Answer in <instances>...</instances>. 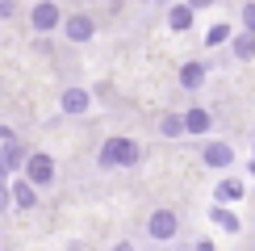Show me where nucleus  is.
Here are the masks:
<instances>
[{
    "instance_id": "f257e3e1",
    "label": "nucleus",
    "mask_w": 255,
    "mask_h": 251,
    "mask_svg": "<svg viewBox=\"0 0 255 251\" xmlns=\"http://www.w3.org/2000/svg\"><path fill=\"white\" fill-rule=\"evenodd\" d=\"M138 159V146L130 138H109L105 142V151H101V163L105 167H118V163H134Z\"/></svg>"
},
{
    "instance_id": "f03ea898",
    "label": "nucleus",
    "mask_w": 255,
    "mask_h": 251,
    "mask_svg": "<svg viewBox=\"0 0 255 251\" xmlns=\"http://www.w3.org/2000/svg\"><path fill=\"white\" fill-rule=\"evenodd\" d=\"M25 172H29L34 184H50V180H55V163H50V155H29Z\"/></svg>"
},
{
    "instance_id": "7ed1b4c3",
    "label": "nucleus",
    "mask_w": 255,
    "mask_h": 251,
    "mask_svg": "<svg viewBox=\"0 0 255 251\" xmlns=\"http://www.w3.org/2000/svg\"><path fill=\"white\" fill-rule=\"evenodd\" d=\"M151 235H155V239H172V235H176V214H172V209H155Z\"/></svg>"
},
{
    "instance_id": "20e7f679",
    "label": "nucleus",
    "mask_w": 255,
    "mask_h": 251,
    "mask_svg": "<svg viewBox=\"0 0 255 251\" xmlns=\"http://www.w3.org/2000/svg\"><path fill=\"white\" fill-rule=\"evenodd\" d=\"M55 25H59V8L50 4V0H46V4H38V8H34V29L46 34V29H55Z\"/></svg>"
},
{
    "instance_id": "39448f33",
    "label": "nucleus",
    "mask_w": 255,
    "mask_h": 251,
    "mask_svg": "<svg viewBox=\"0 0 255 251\" xmlns=\"http://www.w3.org/2000/svg\"><path fill=\"white\" fill-rule=\"evenodd\" d=\"M230 159H235V146H226V142H214V146L205 151V163H209V167H226Z\"/></svg>"
},
{
    "instance_id": "423d86ee",
    "label": "nucleus",
    "mask_w": 255,
    "mask_h": 251,
    "mask_svg": "<svg viewBox=\"0 0 255 251\" xmlns=\"http://www.w3.org/2000/svg\"><path fill=\"white\" fill-rule=\"evenodd\" d=\"M63 109H67V113H84V109H88V92H84V88H67V92H63Z\"/></svg>"
},
{
    "instance_id": "0eeeda50",
    "label": "nucleus",
    "mask_w": 255,
    "mask_h": 251,
    "mask_svg": "<svg viewBox=\"0 0 255 251\" xmlns=\"http://www.w3.org/2000/svg\"><path fill=\"white\" fill-rule=\"evenodd\" d=\"M88 34H92V21H88V17H71V21H67V38L84 42Z\"/></svg>"
},
{
    "instance_id": "6e6552de",
    "label": "nucleus",
    "mask_w": 255,
    "mask_h": 251,
    "mask_svg": "<svg viewBox=\"0 0 255 251\" xmlns=\"http://www.w3.org/2000/svg\"><path fill=\"white\" fill-rule=\"evenodd\" d=\"M184 126H188L193 134H205V130H209V113H205V109H188Z\"/></svg>"
},
{
    "instance_id": "1a4fd4ad",
    "label": "nucleus",
    "mask_w": 255,
    "mask_h": 251,
    "mask_svg": "<svg viewBox=\"0 0 255 251\" xmlns=\"http://www.w3.org/2000/svg\"><path fill=\"white\" fill-rule=\"evenodd\" d=\"M201 80H205V67H201V63H188V67L180 71V84H184V88H197Z\"/></svg>"
},
{
    "instance_id": "9d476101",
    "label": "nucleus",
    "mask_w": 255,
    "mask_h": 251,
    "mask_svg": "<svg viewBox=\"0 0 255 251\" xmlns=\"http://www.w3.org/2000/svg\"><path fill=\"white\" fill-rule=\"evenodd\" d=\"M13 201H17L21 209H34V184H29V180H21V184L13 188Z\"/></svg>"
},
{
    "instance_id": "9b49d317",
    "label": "nucleus",
    "mask_w": 255,
    "mask_h": 251,
    "mask_svg": "<svg viewBox=\"0 0 255 251\" xmlns=\"http://www.w3.org/2000/svg\"><path fill=\"white\" fill-rule=\"evenodd\" d=\"M235 55H239V59H251V55H255V34H239V38H235Z\"/></svg>"
},
{
    "instance_id": "f8f14e48",
    "label": "nucleus",
    "mask_w": 255,
    "mask_h": 251,
    "mask_svg": "<svg viewBox=\"0 0 255 251\" xmlns=\"http://www.w3.org/2000/svg\"><path fill=\"white\" fill-rule=\"evenodd\" d=\"M218 197H222V201H239V197H243V184H239V180H222V184H218Z\"/></svg>"
},
{
    "instance_id": "ddd939ff",
    "label": "nucleus",
    "mask_w": 255,
    "mask_h": 251,
    "mask_svg": "<svg viewBox=\"0 0 255 251\" xmlns=\"http://www.w3.org/2000/svg\"><path fill=\"white\" fill-rule=\"evenodd\" d=\"M193 25V8H172V29H188Z\"/></svg>"
},
{
    "instance_id": "4468645a",
    "label": "nucleus",
    "mask_w": 255,
    "mask_h": 251,
    "mask_svg": "<svg viewBox=\"0 0 255 251\" xmlns=\"http://www.w3.org/2000/svg\"><path fill=\"white\" fill-rule=\"evenodd\" d=\"M214 222H218V226H226V230H239V218L230 214V209H214Z\"/></svg>"
},
{
    "instance_id": "2eb2a0df",
    "label": "nucleus",
    "mask_w": 255,
    "mask_h": 251,
    "mask_svg": "<svg viewBox=\"0 0 255 251\" xmlns=\"http://www.w3.org/2000/svg\"><path fill=\"white\" fill-rule=\"evenodd\" d=\"M180 130H188V126H184V118L167 113V118H163V134H180Z\"/></svg>"
},
{
    "instance_id": "dca6fc26",
    "label": "nucleus",
    "mask_w": 255,
    "mask_h": 251,
    "mask_svg": "<svg viewBox=\"0 0 255 251\" xmlns=\"http://www.w3.org/2000/svg\"><path fill=\"white\" fill-rule=\"evenodd\" d=\"M226 38H230L226 25H214V29H209V46H218V42H226Z\"/></svg>"
},
{
    "instance_id": "f3484780",
    "label": "nucleus",
    "mask_w": 255,
    "mask_h": 251,
    "mask_svg": "<svg viewBox=\"0 0 255 251\" xmlns=\"http://www.w3.org/2000/svg\"><path fill=\"white\" fill-rule=\"evenodd\" d=\"M243 25H247V34H255V4L243 8Z\"/></svg>"
},
{
    "instance_id": "a211bd4d",
    "label": "nucleus",
    "mask_w": 255,
    "mask_h": 251,
    "mask_svg": "<svg viewBox=\"0 0 255 251\" xmlns=\"http://www.w3.org/2000/svg\"><path fill=\"white\" fill-rule=\"evenodd\" d=\"M197 251H214V243H205V239H201V243H197Z\"/></svg>"
},
{
    "instance_id": "6ab92c4d",
    "label": "nucleus",
    "mask_w": 255,
    "mask_h": 251,
    "mask_svg": "<svg viewBox=\"0 0 255 251\" xmlns=\"http://www.w3.org/2000/svg\"><path fill=\"white\" fill-rule=\"evenodd\" d=\"M4 201H8V193H4V184H0V209H4Z\"/></svg>"
},
{
    "instance_id": "aec40b11",
    "label": "nucleus",
    "mask_w": 255,
    "mask_h": 251,
    "mask_svg": "<svg viewBox=\"0 0 255 251\" xmlns=\"http://www.w3.org/2000/svg\"><path fill=\"white\" fill-rule=\"evenodd\" d=\"M0 176H8V159H0Z\"/></svg>"
},
{
    "instance_id": "412c9836",
    "label": "nucleus",
    "mask_w": 255,
    "mask_h": 251,
    "mask_svg": "<svg viewBox=\"0 0 255 251\" xmlns=\"http://www.w3.org/2000/svg\"><path fill=\"white\" fill-rule=\"evenodd\" d=\"M201 4H209V0H193V8H201Z\"/></svg>"
},
{
    "instance_id": "4be33fe9",
    "label": "nucleus",
    "mask_w": 255,
    "mask_h": 251,
    "mask_svg": "<svg viewBox=\"0 0 255 251\" xmlns=\"http://www.w3.org/2000/svg\"><path fill=\"white\" fill-rule=\"evenodd\" d=\"M118 251H134V247H118Z\"/></svg>"
}]
</instances>
